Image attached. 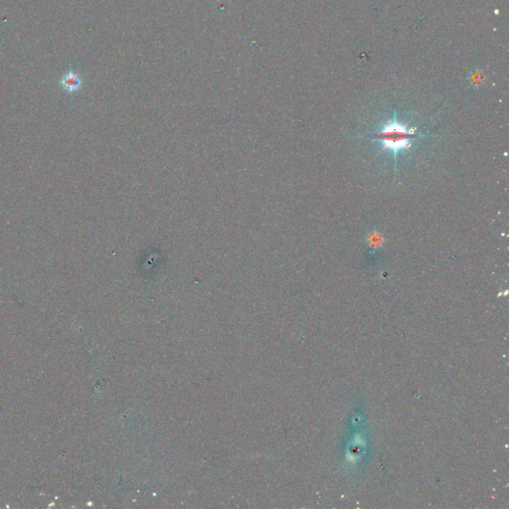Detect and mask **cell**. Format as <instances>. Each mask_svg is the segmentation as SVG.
Segmentation results:
<instances>
[{
    "label": "cell",
    "instance_id": "6da1fadb",
    "mask_svg": "<svg viewBox=\"0 0 509 509\" xmlns=\"http://www.w3.org/2000/svg\"><path fill=\"white\" fill-rule=\"evenodd\" d=\"M372 137L380 142L383 151L392 153L395 160H397L399 155L408 152L412 148L417 135L416 128L409 127L408 124L399 121L394 116L392 119L383 122L380 130Z\"/></svg>",
    "mask_w": 509,
    "mask_h": 509
},
{
    "label": "cell",
    "instance_id": "7a4b0ae2",
    "mask_svg": "<svg viewBox=\"0 0 509 509\" xmlns=\"http://www.w3.org/2000/svg\"><path fill=\"white\" fill-rule=\"evenodd\" d=\"M61 85L64 88V90L73 93V92L78 91L79 89L81 88L82 81L78 75L75 74L74 72H68L62 78Z\"/></svg>",
    "mask_w": 509,
    "mask_h": 509
},
{
    "label": "cell",
    "instance_id": "3957f363",
    "mask_svg": "<svg viewBox=\"0 0 509 509\" xmlns=\"http://www.w3.org/2000/svg\"><path fill=\"white\" fill-rule=\"evenodd\" d=\"M368 242H369V245L373 249H376V248H378V247H380L382 245L381 236H380V234H377L376 232L370 234L369 238H368Z\"/></svg>",
    "mask_w": 509,
    "mask_h": 509
}]
</instances>
